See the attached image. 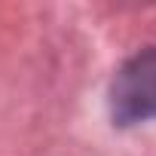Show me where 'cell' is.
I'll return each mask as SVG.
<instances>
[{
  "instance_id": "obj_1",
  "label": "cell",
  "mask_w": 156,
  "mask_h": 156,
  "mask_svg": "<svg viewBox=\"0 0 156 156\" xmlns=\"http://www.w3.org/2000/svg\"><path fill=\"white\" fill-rule=\"evenodd\" d=\"M110 116L116 126L156 119V46L126 58L110 83Z\"/></svg>"
}]
</instances>
